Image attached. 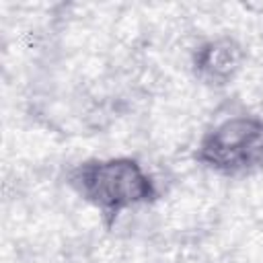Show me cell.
<instances>
[{"mask_svg": "<svg viewBox=\"0 0 263 263\" xmlns=\"http://www.w3.org/2000/svg\"><path fill=\"white\" fill-rule=\"evenodd\" d=\"M68 183L109 220L127 208L148 203L156 197L152 177L138 160L125 156L86 160L70 171Z\"/></svg>", "mask_w": 263, "mask_h": 263, "instance_id": "1", "label": "cell"}, {"mask_svg": "<svg viewBox=\"0 0 263 263\" xmlns=\"http://www.w3.org/2000/svg\"><path fill=\"white\" fill-rule=\"evenodd\" d=\"M197 160L222 175L259 168L263 164V119L238 115L220 121L201 138Z\"/></svg>", "mask_w": 263, "mask_h": 263, "instance_id": "2", "label": "cell"}, {"mask_svg": "<svg viewBox=\"0 0 263 263\" xmlns=\"http://www.w3.org/2000/svg\"><path fill=\"white\" fill-rule=\"evenodd\" d=\"M245 60L242 47L234 39H216L195 53V72L208 84H226L240 70Z\"/></svg>", "mask_w": 263, "mask_h": 263, "instance_id": "3", "label": "cell"}]
</instances>
